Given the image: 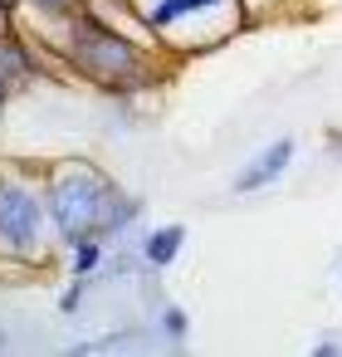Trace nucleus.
I'll return each mask as SVG.
<instances>
[{
	"mask_svg": "<svg viewBox=\"0 0 342 357\" xmlns=\"http://www.w3.org/2000/svg\"><path fill=\"white\" fill-rule=\"evenodd\" d=\"M30 35L54 54L64 79H79L103 98H147V93L166 89L181 64L152 35L127 30L123 20H113L98 6L79 10L69 25H59L49 35H40V30H30Z\"/></svg>",
	"mask_w": 342,
	"mask_h": 357,
	"instance_id": "f257e3e1",
	"label": "nucleus"
},
{
	"mask_svg": "<svg viewBox=\"0 0 342 357\" xmlns=\"http://www.w3.org/2000/svg\"><path fill=\"white\" fill-rule=\"evenodd\" d=\"M64 255L49 201H45V176L30 162H0V274H35L49 269Z\"/></svg>",
	"mask_w": 342,
	"mask_h": 357,
	"instance_id": "f03ea898",
	"label": "nucleus"
},
{
	"mask_svg": "<svg viewBox=\"0 0 342 357\" xmlns=\"http://www.w3.org/2000/svg\"><path fill=\"white\" fill-rule=\"evenodd\" d=\"M137 20L147 25V35L171 54H210L225 40L244 35V15L240 0H132Z\"/></svg>",
	"mask_w": 342,
	"mask_h": 357,
	"instance_id": "7ed1b4c3",
	"label": "nucleus"
},
{
	"mask_svg": "<svg viewBox=\"0 0 342 357\" xmlns=\"http://www.w3.org/2000/svg\"><path fill=\"white\" fill-rule=\"evenodd\" d=\"M40 176H45V201H49L59 245H74L88 235L103 240V211H108V196L118 191V176L88 157H59L40 167Z\"/></svg>",
	"mask_w": 342,
	"mask_h": 357,
	"instance_id": "20e7f679",
	"label": "nucleus"
},
{
	"mask_svg": "<svg viewBox=\"0 0 342 357\" xmlns=\"http://www.w3.org/2000/svg\"><path fill=\"white\" fill-rule=\"evenodd\" d=\"M49 79H64V69L25 25L0 35V89L10 98H25V93H35V84H49Z\"/></svg>",
	"mask_w": 342,
	"mask_h": 357,
	"instance_id": "39448f33",
	"label": "nucleus"
},
{
	"mask_svg": "<svg viewBox=\"0 0 342 357\" xmlns=\"http://www.w3.org/2000/svg\"><path fill=\"white\" fill-rule=\"evenodd\" d=\"M293 162H298V142H293V137H274V142H264L254 157H244V162L235 167V176H230V196H259V191L279 186V181L288 176Z\"/></svg>",
	"mask_w": 342,
	"mask_h": 357,
	"instance_id": "423d86ee",
	"label": "nucleus"
},
{
	"mask_svg": "<svg viewBox=\"0 0 342 357\" xmlns=\"http://www.w3.org/2000/svg\"><path fill=\"white\" fill-rule=\"evenodd\" d=\"M137 250H142V259H147V274H162V269H171V264L181 259V250H186V225H181V220L152 225V230H142Z\"/></svg>",
	"mask_w": 342,
	"mask_h": 357,
	"instance_id": "0eeeda50",
	"label": "nucleus"
},
{
	"mask_svg": "<svg viewBox=\"0 0 342 357\" xmlns=\"http://www.w3.org/2000/svg\"><path fill=\"white\" fill-rule=\"evenodd\" d=\"M79 10H88V0H25L20 20H25V30H40V35H49V30L69 25Z\"/></svg>",
	"mask_w": 342,
	"mask_h": 357,
	"instance_id": "6e6552de",
	"label": "nucleus"
},
{
	"mask_svg": "<svg viewBox=\"0 0 342 357\" xmlns=\"http://www.w3.org/2000/svg\"><path fill=\"white\" fill-rule=\"evenodd\" d=\"M64 274H88V279H98V269H103V259H108V240H98V235H88V240H74V245H64Z\"/></svg>",
	"mask_w": 342,
	"mask_h": 357,
	"instance_id": "1a4fd4ad",
	"label": "nucleus"
},
{
	"mask_svg": "<svg viewBox=\"0 0 342 357\" xmlns=\"http://www.w3.org/2000/svg\"><path fill=\"white\" fill-rule=\"evenodd\" d=\"M152 333H157L162 342H171V347H186V342H191V313H186L181 303L162 298V303L152 308Z\"/></svg>",
	"mask_w": 342,
	"mask_h": 357,
	"instance_id": "9d476101",
	"label": "nucleus"
},
{
	"mask_svg": "<svg viewBox=\"0 0 342 357\" xmlns=\"http://www.w3.org/2000/svg\"><path fill=\"white\" fill-rule=\"evenodd\" d=\"M147 274V259H142V250L137 245H113L108 250V259H103V269H98V279H118V284H127V279H142Z\"/></svg>",
	"mask_w": 342,
	"mask_h": 357,
	"instance_id": "9b49d317",
	"label": "nucleus"
},
{
	"mask_svg": "<svg viewBox=\"0 0 342 357\" xmlns=\"http://www.w3.org/2000/svg\"><path fill=\"white\" fill-rule=\"evenodd\" d=\"M293 6H303V0H240V15H244V30H259V25L279 20Z\"/></svg>",
	"mask_w": 342,
	"mask_h": 357,
	"instance_id": "f8f14e48",
	"label": "nucleus"
},
{
	"mask_svg": "<svg viewBox=\"0 0 342 357\" xmlns=\"http://www.w3.org/2000/svg\"><path fill=\"white\" fill-rule=\"evenodd\" d=\"M147 328H152V323H147ZM147 328H142V323H127V328H113V333H103V337H93V342H74L69 352H108V347H127V342H142Z\"/></svg>",
	"mask_w": 342,
	"mask_h": 357,
	"instance_id": "ddd939ff",
	"label": "nucleus"
},
{
	"mask_svg": "<svg viewBox=\"0 0 342 357\" xmlns=\"http://www.w3.org/2000/svg\"><path fill=\"white\" fill-rule=\"evenodd\" d=\"M88 284H93L88 274H69V279H64V289H59V298H54L64 318H79V313H84V303H88Z\"/></svg>",
	"mask_w": 342,
	"mask_h": 357,
	"instance_id": "4468645a",
	"label": "nucleus"
},
{
	"mask_svg": "<svg viewBox=\"0 0 342 357\" xmlns=\"http://www.w3.org/2000/svg\"><path fill=\"white\" fill-rule=\"evenodd\" d=\"M322 152L332 162H342V128H322Z\"/></svg>",
	"mask_w": 342,
	"mask_h": 357,
	"instance_id": "2eb2a0df",
	"label": "nucleus"
},
{
	"mask_svg": "<svg viewBox=\"0 0 342 357\" xmlns=\"http://www.w3.org/2000/svg\"><path fill=\"white\" fill-rule=\"evenodd\" d=\"M313 357H342V337H318L313 342Z\"/></svg>",
	"mask_w": 342,
	"mask_h": 357,
	"instance_id": "dca6fc26",
	"label": "nucleus"
},
{
	"mask_svg": "<svg viewBox=\"0 0 342 357\" xmlns=\"http://www.w3.org/2000/svg\"><path fill=\"white\" fill-rule=\"evenodd\" d=\"M10 30H20V10L0 6V35H10Z\"/></svg>",
	"mask_w": 342,
	"mask_h": 357,
	"instance_id": "f3484780",
	"label": "nucleus"
},
{
	"mask_svg": "<svg viewBox=\"0 0 342 357\" xmlns=\"http://www.w3.org/2000/svg\"><path fill=\"white\" fill-rule=\"evenodd\" d=\"M88 6H103V10H127L132 0H88Z\"/></svg>",
	"mask_w": 342,
	"mask_h": 357,
	"instance_id": "a211bd4d",
	"label": "nucleus"
},
{
	"mask_svg": "<svg viewBox=\"0 0 342 357\" xmlns=\"http://www.w3.org/2000/svg\"><path fill=\"white\" fill-rule=\"evenodd\" d=\"M313 10H342V0H308Z\"/></svg>",
	"mask_w": 342,
	"mask_h": 357,
	"instance_id": "6ab92c4d",
	"label": "nucleus"
},
{
	"mask_svg": "<svg viewBox=\"0 0 342 357\" xmlns=\"http://www.w3.org/2000/svg\"><path fill=\"white\" fill-rule=\"evenodd\" d=\"M10 103H15V98H10L6 89H0V123H6V108H10Z\"/></svg>",
	"mask_w": 342,
	"mask_h": 357,
	"instance_id": "aec40b11",
	"label": "nucleus"
},
{
	"mask_svg": "<svg viewBox=\"0 0 342 357\" xmlns=\"http://www.w3.org/2000/svg\"><path fill=\"white\" fill-rule=\"evenodd\" d=\"M0 6H10V10H25V0H0Z\"/></svg>",
	"mask_w": 342,
	"mask_h": 357,
	"instance_id": "412c9836",
	"label": "nucleus"
},
{
	"mask_svg": "<svg viewBox=\"0 0 342 357\" xmlns=\"http://www.w3.org/2000/svg\"><path fill=\"white\" fill-rule=\"evenodd\" d=\"M6 342H10V337H6V328H0V347H6Z\"/></svg>",
	"mask_w": 342,
	"mask_h": 357,
	"instance_id": "4be33fe9",
	"label": "nucleus"
},
{
	"mask_svg": "<svg viewBox=\"0 0 342 357\" xmlns=\"http://www.w3.org/2000/svg\"><path fill=\"white\" fill-rule=\"evenodd\" d=\"M337 284H342V259H337Z\"/></svg>",
	"mask_w": 342,
	"mask_h": 357,
	"instance_id": "5701e85b",
	"label": "nucleus"
},
{
	"mask_svg": "<svg viewBox=\"0 0 342 357\" xmlns=\"http://www.w3.org/2000/svg\"><path fill=\"white\" fill-rule=\"evenodd\" d=\"M303 6H308V0H303Z\"/></svg>",
	"mask_w": 342,
	"mask_h": 357,
	"instance_id": "b1692460",
	"label": "nucleus"
}]
</instances>
